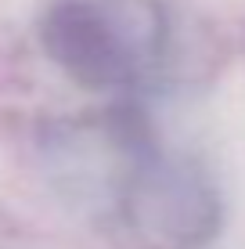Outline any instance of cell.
<instances>
[{"mask_svg": "<svg viewBox=\"0 0 245 249\" xmlns=\"http://www.w3.org/2000/svg\"><path fill=\"white\" fill-rule=\"evenodd\" d=\"M101 119L76 137L90 148V159L76 162L80 184H90L108 210L159 246L198 249L209 242L220 228V199L209 177L191 159L166 152L137 112L119 108Z\"/></svg>", "mask_w": 245, "mask_h": 249, "instance_id": "cell-1", "label": "cell"}, {"mask_svg": "<svg viewBox=\"0 0 245 249\" xmlns=\"http://www.w3.org/2000/svg\"><path fill=\"white\" fill-rule=\"evenodd\" d=\"M40 36L54 65L90 90H148L173 62V18L159 0H58Z\"/></svg>", "mask_w": 245, "mask_h": 249, "instance_id": "cell-2", "label": "cell"}]
</instances>
